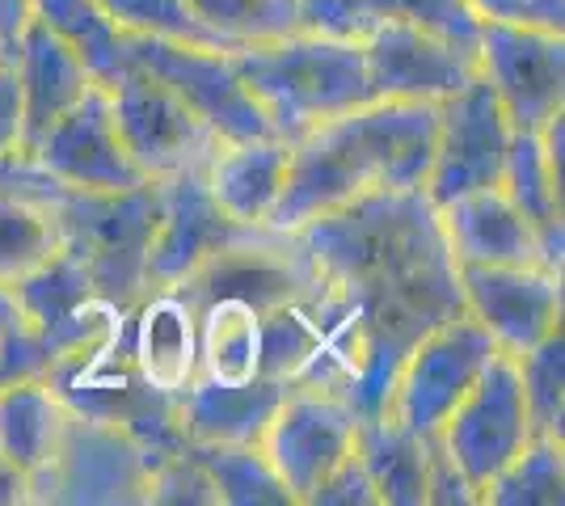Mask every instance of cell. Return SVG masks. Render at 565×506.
Wrapping results in <instances>:
<instances>
[{"instance_id":"6","label":"cell","mask_w":565,"mask_h":506,"mask_svg":"<svg viewBox=\"0 0 565 506\" xmlns=\"http://www.w3.org/2000/svg\"><path fill=\"white\" fill-rule=\"evenodd\" d=\"M148 482L152 452L140 439L68 410L51 456L30 473V506H143Z\"/></svg>"},{"instance_id":"39","label":"cell","mask_w":565,"mask_h":506,"mask_svg":"<svg viewBox=\"0 0 565 506\" xmlns=\"http://www.w3.org/2000/svg\"><path fill=\"white\" fill-rule=\"evenodd\" d=\"M22 157V80L13 60H0V161Z\"/></svg>"},{"instance_id":"25","label":"cell","mask_w":565,"mask_h":506,"mask_svg":"<svg viewBox=\"0 0 565 506\" xmlns=\"http://www.w3.org/2000/svg\"><path fill=\"white\" fill-rule=\"evenodd\" d=\"M354 452L367 469L380 506H423L430 473V434H409L384 413L359 422Z\"/></svg>"},{"instance_id":"7","label":"cell","mask_w":565,"mask_h":506,"mask_svg":"<svg viewBox=\"0 0 565 506\" xmlns=\"http://www.w3.org/2000/svg\"><path fill=\"white\" fill-rule=\"evenodd\" d=\"M494 337L486 334V325L472 313L439 321L401 359L388 401H384V418L409 434H435L460 406V397L477 385V376L494 359Z\"/></svg>"},{"instance_id":"23","label":"cell","mask_w":565,"mask_h":506,"mask_svg":"<svg viewBox=\"0 0 565 506\" xmlns=\"http://www.w3.org/2000/svg\"><path fill=\"white\" fill-rule=\"evenodd\" d=\"M287 385L275 376L254 380H207L199 376L178 392V422L190 443H262Z\"/></svg>"},{"instance_id":"2","label":"cell","mask_w":565,"mask_h":506,"mask_svg":"<svg viewBox=\"0 0 565 506\" xmlns=\"http://www.w3.org/2000/svg\"><path fill=\"white\" fill-rule=\"evenodd\" d=\"M435 101H367L317 122L291 144L270 228L291 233L308 219L351 207L380 191H423L435 157Z\"/></svg>"},{"instance_id":"21","label":"cell","mask_w":565,"mask_h":506,"mask_svg":"<svg viewBox=\"0 0 565 506\" xmlns=\"http://www.w3.org/2000/svg\"><path fill=\"white\" fill-rule=\"evenodd\" d=\"M127 342L140 376L161 392L199 380V313L178 288H148L127 313Z\"/></svg>"},{"instance_id":"17","label":"cell","mask_w":565,"mask_h":506,"mask_svg":"<svg viewBox=\"0 0 565 506\" xmlns=\"http://www.w3.org/2000/svg\"><path fill=\"white\" fill-rule=\"evenodd\" d=\"M25 161H34L55 182L81 186V191H136L143 182H152L118 140L106 85H89V94L51 127Z\"/></svg>"},{"instance_id":"35","label":"cell","mask_w":565,"mask_h":506,"mask_svg":"<svg viewBox=\"0 0 565 506\" xmlns=\"http://www.w3.org/2000/svg\"><path fill=\"white\" fill-rule=\"evenodd\" d=\"M148 503H161V506H220V494H215L207 469L190 456V448H178V452H161V456H152Z\"/></svg>"},{"instance_id":"19","label":"cell","mask_w":565,"mask_h":506,"mask_svg":"<svg viewBox=\"0 0 565 506\" xmlns=\"http://www.w3.org/2000/svg\"><path fill=\"white\" fill-rule=\"evenodd\" d=\"M13 291L22 300L25 321L43 334V342L55 351V359L85 346L89 337H97L115 321V313H122V309H110L106 300H97L85 266L76 262L68 249H55L34 274L13 283Z\"/></svg>"},{"instance_id":"5","label":"cell","mask_w":565,"mask_h":506,"mask_svg":"<svg viewBox=\"0 0 565 506\" xmlns=\"http://www.w3.org/2000/svg\"><path fill=\"white\" fill-rule=\"evenodd\" d=\"M127 313L131 309L115 313V321L102 334L60 355L47 367L43 385L64 401V410L122 427L152 456L178 452L186 448V431L178 422V397L152 388L140 376V367L131 359V342H127Z\"/></svg>"},{"instance_id":"37","label":"cell","mask_w":565,"mask_h":506,"mask_svg":"<svg viewBox=\"0 0 565 506\" xmlns=\"http://www.w3.org/2000/svg\"><path fill=\"white\" fill-rule=\"evenodd\" d=\"M305 506H380L376 489H372V482H367V469H363L359 452H351V456L342 460L330 477L308 494Z\"/></svg>"},{"instance_id":"1","label":"cell","mask_w":565,"mask_h":506,"mask_svg":"<svg viewBox=\"0 0 565 506\" xmlns=\"http://www.w3.org/2000/svg\"><path fill=\"white\" fill-rule=\"evenodd\" d=\"M291 233L305 241L321 279L342 295L363 334L367 363L351 406L359 422L376 418L414 342L439 321L465 313L456 258L435 203L423 191H380Z\"/></svg>"},{"instance_id":"26","label":"cell","mask_w":565,"mask_h":506,"mask_svg":"<svg viewBox=\"0 0 565 506\" xmlns=\"http://www.w3.org/2000/svg\"><path fill=\"white\" fill-rule=\"evenodd\" d=\"M64 418H68L64 401L43 380L0 388V452L13 460L25 477L39 473L60 439Z\"/></svg>"},{"instance_id":"16","label":"cell","mask_w":565,"mask_h":506,"mask_svg":"<svg viewBox=\"0 0 565 506\" xmlns=\"http://www.w3.org/2000/svg\"><path fill=\"white\" fill-rule=\"evenodd\" d=\"M372 94L384 101H444L477 76V47L414 22H380L363 39Z\"/></svg>"},{"instance_id":"8","label":"cell","mask_w":565,"mask_h":506,"mask_svg":"<svg viewBox=\"0 0 565 506\" xmlns=\"http://www.w3.org/2000/svg\"><path fill=\"white\" fill-rule=\"evenodd\" d=\"M435 439L444 443V452L465 473V482L472 485V494L481 503L486 482L502 473L532 439L515 355L494 351V359L486 363V372L460 397V406L448 413V422L435 431Z\"/></svg>"},{"instance_id":"15","label":"cell","mask_w":565,"mask_h":506,"mask_svg":"<svg viewBox=\"0 0 565 506\" xmlns=\"http://www.w3.org/2000/svg\"><path fill=\"white\" fill-rule=\"evenodd\" d=\"M157 191H161V224L148 249V288H169L186 279L212 254L266 228V224H241L215 203L207 186V161L157 177Z\"/></svg>"},{"instance_id":"36","label":"cell","mask_w":565,"mask_h":506,"mask_svg":"<svg viewBox=\"0 0 565 506\" xmlns=\"http://www.w3.org/2000/svg\"><path fill=\"white\" fill-rule=\"evenodd\" d=\"M469 9L481 22L541 25L565 34V0H469Z\"/></svg>"},{"instance_id":"12","label":"cell","mask_w":565,"mask_h":506,"mask_svg":"<svg viewBox=\"0 0 565 506\" xmlns=\"http://www.w3.org/2000/svg\"><path fill=\"white\" fill-rule=\"evenodd\" d=\"M435 110H439V122H435V157L423 186L426 198L439 207L456 194L498 186L515 127L490 89V80L477 73L451 97L435 101Z\"/></svg>"},{"instance_id":"9","label":"cell","mask_w":565,"mask_h":506,"mask_svg":"<svg viewBox=\"0 0 565 506\" xmlns=\"http://www.w3.org/2000/svg\"><path fill=\"white\" fill-rule=\"evenodd\" d=\"M122 51L131 64H140L157 80H166L173 94L186 101L199 119L212 127L224 144L233 140H270L275 127L262 115L254 94L233 68V51H207L169 43V39H143L127 34Z\"/></svg>"},{"instance_id":"4","label":"cell","mask_w":565,"mask_h":506,"mask_svg":"<svg viewBox=\"0 0 565 506\" xmlns=\"http://www.w3.org/2000/svg\"><path fill=\"white\" fill-rule=\"evenodd\" d=\"M233 68L270 119L275 136L287 144H296L317 122L376 101L359 39L296 30L282 39L236 47Z\"/></svg>"},{"instance_id":"28","label":"cell","mask_w":565,"mask_h":506,"mask_svg":"<svg viewBox=\"0 0 565 506\" xmlns=\"http://www.w3.org/2000/svg\"><path fill=\"white\" fill-rule=\"evenodd\" d=\"M34 18L81 55V64L89 68L97 85L110 89L122 76V68H127L122 39L127 34L118 30V22L97 0H34Z\"/></svg>"},{"instance_id":"14","label":"cell","mask_w":565,"mask_h":506,"mask_svg":"<svg viewBox=\"0 0 565 506\" xmlns=\"http://www.w3.org/2000/svg\"><path fill=\"white\" fill-rule=\"evenodd\" d=\"M465 313H472L498 351L523 355L536 342L562 330V270L548 266H498V262H456Z\"/></svg>"},{"instance_id":"40","label":"cell","mask_w":565,"mask_h":506,"mask_svg":"<svg viewBox=\"0 0 565 506\" xmlns=\"http://www.w3.org/2000/svg\"><path fill=\"white\" fill-rule=\"evenodd\" d=\"M30 22H34V0H0V51L4 55H13Z\"/></svg>"},{"instance_id":"24","label":"cell","mask_w":565,"mask_h":506,"mask_svg":"<svg viewBox=\"0 0 565 506\" xmlns=\"http://www.w3.org/2000/svg\"><path fill=\"white\" fill-rule=\"evenodd\" d=\"M291 144L270 136V140H233L220 144L207 161V186L215 203L241 224H266L275 203H279L282 177H287Z\"/></svg>"},{"instance_id":"34","label":"cell","mask_w":565,"mask_h":506,"mask_svg":"<svg viewBox=\"0 0 565 506\" xmlns=\"http://www.w3.org/2000/svg\"><path fill=\"white\" fill-rule=\"evenodd\" d=\"M199 22H207L215 34L245 43H266L305 30L300 22V0H186Z\"/></svg>"},{"instance_id":"43","label":"cell","mask_w":565,"mask_h":506,"mask_svg":"<svg viewBox=\"0 0 565 506\" xmlns=\"http://www.w3.org/2000/svg\"><path fill=\"white\" fill-rule=\"evenodd\" d=\"M0 60H9V55H4V51H0Z\"/></svg>"},{"instance_id":"31","label":"cell","mask_w":565,"mask_h":506,"mask_svg":"<svg viewBox=\"0 0 565 506\" xmlns=\"http://www.w3.org/2000/svg\"><path fill=\"white\" fill-rule=\"evenodd\" d=\"M55 249L60 228L47 207L13 186H0V283H22Z\"/></svg>"},{"instance_id":"41","label":"cell","mask_w":565,"mask_h":506,"mask_svg":"<svg viewBox=\"0 0 565 506\" xmlns=\"http://www.w3.org/2000/svg\"><path fill=\"white\" fill-rule=\"evenodd\" d=\"M0 506H30V477L0 452Z\"/></svg>"},{"instance_id":"33","label":"cell","mask_w":565,"mask_h":506,"mask_svg":"<svg viewBox=\"0 0 565 506\" xmlns=\"http://www.w3.org/2000/svg\"><path fill=\"white\" fill-rule=\"evenodd\" d=\"M122 34H143V39H169V43H186V47L207 51H236L233 39L215 34L207 22L194 18L186 0H97Z\"/></svg>"},{"instance_id":"27","label":"cell","mask_w":565,"mask_h":506,"mask_svg":"<svg viewBox=\"0 0 565 506\" xmlns=\"http://www.w3.org/2000/svg\"><path fill=\"white\" fill-rule=\"evenodd\" d=\"M199 376L254 380L262 376V313L220 300L199 309Z\"/></svg>"},{"instance_id":"30","label":"cell","mask_w":565,"mask_h":506,"mask_svg":"<svg viewBox=\"0 0 565 506\" xmlns=\"http://www.w3.org/2000/svg\"><path fill=\"white\" fill-rule=\"evenodd\" d=\"M565 498V439L532 434L502 473H494L481 503L486 506H562Z\"/></svg>"},{"instance_id":"18","label":"cell","mask_w":565,"mask_h":506,"mask_svg":"<svg viewBox=\"0 0 565 506\" xmlns=\"http://www.w3.org/2000/svg\"><path fill=\"white\" fill-rule=\"evenodd\" d=\"M444 241H448L456 262H498V266H548L553 254L544 249L541 233L527 224V216L507 198L502 186H486V191L456 194L448 203L435 207Z\"/></svg>"},{"instance_id":"3","label":"cell","mask_w":565,"mask_h":506,"mask_svg":"<svg viewBox=\"0 0 565 506\" xmlns=\"http://www.w3.org/2000/svg\"><path fill=\"white\" fill-rule=\"evenodd\" d=\"M0 186H13L47 207L60 228V249L85 266L97 300L131 309L148 291V249L161 224L157 182L136 191H81L55 182L25 157H9L0 161Z\"/></svg>"},{"instance_id":"38","label":"cell","mask_w":565,"mask_h":506,"mask_svg":"<svg viewBox=\"0 0 565 506\" xmlns=\"http://www.w3.org/2000/svg\"><path fill=\"white\" fill-rule=\"evenodd\" d=\"M426 503L439 506H477L472 485L465 482V473L451 464V456L444 452V443L430 434V473H426Z\"/></svg>"},{"instance_id":"42","label":"cell","mask_w":565,"mask_h":506,"mask_svg":"<svg viewBox=\"0 0 565 506\" xmlns=\"http://www.w3.org/2000/svg\"><path fill=\"white\" fill-rule=\"evenodd\" d=\"M30 325L22 313V300H18V291L9 288V283H0V337H9L13 330H22Z\"/></svg>"},{"instance_id":"13","label":"cell","mask_w":565,"mask_h":506,"mask_svg":"<svg viewBox=\"0 0 565 506\" xmlns=\"http://www.w3.org/2000/svg\"><path fill=\"white\" fill-rule=\"evenodd\" d=\"M477 73L490 80L515 131H541L565 110V34L541 25L481 22Z\"/></svg>"},{"instance_id":"32","label":"cell","mask_w":565,"mask_h":506,"mask_svg":"<svg viewBox=\"0 0 565 506\" xmlns=\"http://www.w3.org/2000/svg\"><path fill=\"white\" fill-rule=\"evenodd\" d=\"M519 385L532 434L565 439V337L562 330L536 342L532 351L519 355Z\"/></svg>"},{"instance_id":"20","label":"cell","mask_w":565,"mask_h":506,"mask_svg":"<svg viewBox=\"0 0 565 506\" xmlns=\"http://www.w3.org/2000/svg\"><path fill=\"white\" fill-rule=\"evenodd\" d=\"M9 60H13L18 80H22V157H30L39 140L89 94V85H97V80L81 64V55L60 34H51L39 18L22 30Z\"/></svg>"},{"instance_id":"22","label":"cell","mask_w":565,"mask_h":506,"mask_svg":"<svg viewBox=\"0 0 565 506\" xmlns=\"http://www.w3.org/2000/svg\"><path fill=\"white\" fill-rule=\"evenodd\" d=\"M562 140L565 110L553 115L541 131H515L502 165V191L541 233L553 262H565V212H562Z\"/></svg>"},{"instance_id":"10","label":"cell","mask_w":565,"mask_h":506,"mask_svg":"<svg viewBox=\"0 0 565 506\" xmlns=\"http://www.w3.org/2000/svg\"><path fill=\"white\" fill-rule=\"evenodd\" d=\"M110 110H115L118 140L127 148V157L152 182L199 161H212V152L224 144L166 80H157L131 60L110 85Z\"/></svg>"},{"instance_id":"11","label":"cell","mask_w":565,"mask_h":506,"mask_svg":"<svg viewBox=\"0 0 565 506\" xmlns=\"http://www.w3.org/2000/svg\"><path fill=\"white\" fill-rule=\"evenodd\" d=\"M354 439H359V413L342 392L287 385L258 448L287 485L291 503H308V494L354 452Z\"/></svg>"},{"instance_id":"29","label":"cell","mask_w":565,"mask_h":506,"mask_svg":"<svg viewBox=\"0 0 565 506\" xmlns=\"http://www.w3.org/2000/svg\"><path fill=\"white\" fill-rule=\"evenodd\" d=\"M190 456L212 477L220 506H296L258 443H190Z\"/></svg>"}]
</instances>
